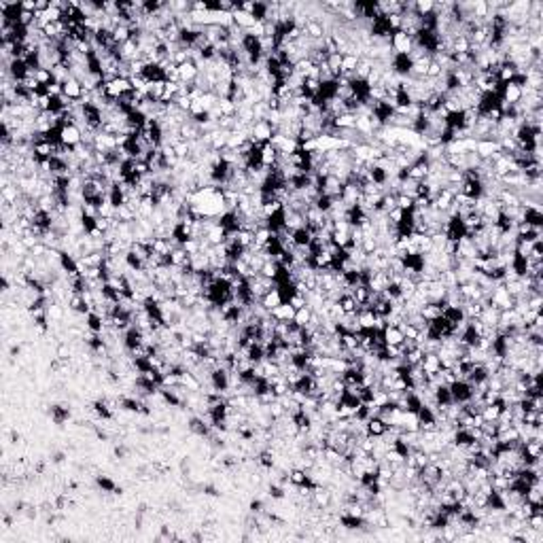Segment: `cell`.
Wrapping results in <instances>:
<instances>
[{"label":"cell","instance_id":"6da1fadb","mask_svg":"<svg viewBox=\"0 0 543 543\" xmlns=\"http://www.w3.org/2000/svg\"><path fill=\"white\" fill-rule=\"evenodd\" d=\"M390 47H392V51H395V55H410L414 49V40L410 34L397 30V32H392V36H390Z\"/></svg>","mask_w":543,"mask_h":543},{"label":"cell","instance_id":"7a4b0ae2","mask_svg":"<svg viewBox=\"0 0 543 543\" xmlns=\"http://www.w3.org/2000/svg\"><path fill=\"white\" fill-rule=\"evenodd\" d=\"M60 143H62L64 147L74 149L77 145L83 143V130L79 128V125H74V123L62 125V128H60Z\"/></svg>","mask_w":543,"mask_h":543},{"label":"cell","instance_id":"3957f363","mask_svg":"<svg viewBox=\"0 0 543 543\" xmlns=\"http://www.w3.org/2000/svg\"><path fill=\"white\" fill-rule=\"evenodd\" d=\"M274 132L276 130L272 128V123L267 119H259L255 123H250V138L257 140V143H270Z\"/></svg>","mask_w":543,"mask_h":543},{"label":"cell","instance_id":"277c9868","mask_svg":"<svg viewBox=\"0 0 543 543\" xmlns=\"http://www.w3.org/2000/svg\"><path fill=\"white\" fill-rule=\"evenodd\" d=\"M342 191H344V182H342L336 174H329V177L323 179V185H321L323 195L333 197V199H342Z\"/></svg>","mask_w":543,"mask_h":543},{"label":"cell","instance_id":"5b68a950","mask_svg":"<svg viewBox=\"0 0 543 543\" xmlns=\"http://www.w3.org/2000/svg\"><path fill=\"white\" fill-rule=\"evenodd\" d=\"M431 174V168H429V162L424 160V155H422V160H418L416 164H412L410 168H407V179H412V181H424Z\"/></svg>","mask_w":543,"mask_h":543},{"label":"cell","instance_id":"8992f818","mask_svg":"<svg viewBox=\"0 0 543 543\" xmlns=\"http://www.w3.org/2000/svg\"><path fill=\"white\" fill-rule=\"evenodd\" d=\"M276 162H278V149L272 147L270 143H265L261 147V151H259V164L263 168H272V166H276Z\"/></svg>","mask_w":543,"mask_h":543},{"label":"cell","instance_id":"52a82bcc","mask_svg":"<svg viewBox=\"0 0 543 543\" xmlns=\"http://www.w3.org/2000/svg\"><path fill=\"white\" fill-rule=\"evenodd\" d=\"M179 77L182 83H195L197 77H199V68H197V64L193 60H189L185 64H181L179 66Z\"/></svg>","mask_w":543,"mask_h":543},{"label":"cell","instance_id":"ba28073f","mask_svg":"<svg viewBox=\"0 0 543 543\" xmlns=\"http://www.w3.org/2000/svg\"><path fill=\"white\" fill-rule=\"evenodd\" d=\"M382 340H384V344H386V346H401L405 342L401 329L399 327H390V325H386V327L382 329Z\"/></svg>","mask_w":543,"mask_h":543},{"label":"cell","instance_id":"9c48e42d","mask_svg":"<svg viewBox=\"0 0 543 543\" xmlns=\"http://www.w3.org/2000/svg\"><path fill=\"white\" fill-rule=\"evenodd\" d=\"M446 302H439V304H424L422 308H420V314H422V319L424 321H437V319H441V314H444V310H446Z\"/></svg>","mask_w":543,"mask_h":543},{"label":"cell","instance_id":"30bf717a","mask_svg":"<svg viewBox=\"0 0 543 543\" xmlns=\"http://www.w3.org/2000/svg\"><path fill=\"white\" fill-rule=\"evenodd\" d=\"M282 302H285V297H282V293L278 291V287L272 289V291H267V293H265L261 299H259V304H261L267 312H272L274 308H278Z\"/></svg>","mask_w":543,"mask_h":543},{"label":"cell","instance_id":"8fae6325","mask_svg":"<svg viewBox=\"0 0 543 543\" xmlns=\"http://www.w3.org/2000/svg\"><path fill=\"white\" fill-rule=\"evenodd\" d=\"M295 308L291 306L289 302H282L278 308H274V310L270 312V316L272 319H276V321H287V323H293V319H295Z\"/></svg>","mask_w":543,"mask_h":543},{"label":"cell","instance_id":"7c38bea8","mask_svg":"<svg viewBox=\"0 0 543 543\" xmlns=\"http://www.w3.org/2000/svg\"><path fill=\"white\" fill-rule=\"evenodd\" d=\"M62 89H64V96L68 98V100H72V102H77V100H81V96H83L81 81L74 79V77H70L68 81H66L64 85H62Z\"/></svg>","mask_w":543,"mask_h":543},{"label":"cell","instance_id":"4fadbf2b","mask_svg":"<svg viewBox=\"0 0 543 543\" xmlns=\"http://www.w3.org/2000/svg\"><path fill=\"white\" fill-rule=\"evenodd\" d=\"M231 17H233V23H236V26H238L240 30H248V28H250V26H253V23L257 21V19L253 17V13H244V11H240L238 6H236V9H233Z\"/></svg>","mask_w":543,"mask_h":543},{"label":"cell","instance_id":"5bb4252c","mask_svg":"<svg viewBox=\"0 0 543 543\" xmlns=\"http://www.w3.org/2000/svg\"><path fill=\"white\" fill-rule=\"evenodd\" d=\"M420 367H422V371L427 373V375H429V373H435V371H439V369H441V363H439V357H437V353H424Z\"/></svg>","mask_w":543,"mask_h":543},{"label":"cell","instance_id":"9a60e30c","mask_svg":"<svg viewBox=\"0 0 543 543\" xmlns=\"http://www.w3.org/2000/svg\"><path fill=\"white\" fill-rule=\"evenodd\" d=\"M386 427H388V424L384 422V420H380L378 416H375V418H369V420H367V435L382 437L384 433H386Z\"/></svg>","mask_w":543,"mask_h":543},{"label":"cell","instance_id":"2e32d148","mask_svg":"<svg viewBox=\"0 0 543 543\" xmlns=\"http://www.w3.org/2000/svg\"><path fill=\"white\" fill-rule=\"evenodd\" d=\"M350 295L355 297V302L359 306H363V304H369V299H371V291L367 285H357L353 291H350Z\"/></svg>","mask_w":543,"mask_h":543},{"label":"cell","instance_id":"e0dca14e","mask_svg":"<svg viewBox=\"0 0 543 543\" xmlns=\"http://www.w3.org/2000/svg\"><path fill=\"white\" fill-rule=\"evenodd\" d=\"M503 403H492V405H484V410H482V418H484V422H497V418H499V414H501V410H503Z\"/></svg>","mask_w":543,"mask_h":543},{"label":"cell","instance_id":"ac0fdd59","mask_svg":"<svg viewBox=\"0 0 543 543\" xmlns=\"http://www.w3.org/2000/svg\"><path fill=\"white\" fill-rule=\"evenodd\" d=\"M401 429L403 431H418L420 429V420L416 412H403V420H401Z\"/></svg>","mask_w":543,"mask_h":543},{"label":"cell","instance_id":"d6986e66","mask_svg":"<svg viewBox=\"0 0 543 543\" xmlns=\"http://www.w3.org/2000/svg\"><path fill=\"white\" fill-rule=\"evenodd\" d=\"M338 304L342 306V310H344L346 314H357L359 312V304L355 302V297L350 293H342L340 299H338Z\"/></svg>","mask_w":543,"mask_h":543},{"label":"cell","instance_id":"ffe728a7","mask_svg":"<svg viewBox=\"0 0 543 543\" xmlns=\"http://www.w3.org/2000/svg\"><path fill=\"white\" fill-rule=\"evenodd\" d=\"M357 125V115L355 113H344L336 117V128L338 130H355Z\"/></svg>","mask_w":543,"mask_h":543},{"label":"cell","instance_id":"44dd1931","mask_svg":"<svg viewBox=\"0 0 543 543\" xmlns=\"http://www.w3.org/2000/svg\"><path fill=\"white\" fill-rule=\"evenodd\" d=\"M371 70H373V60H369V57H361V60H359V66H357L355 74H357V79L365 81L367 77H369Z\"/></svg>","mask_w":543,"mask_h":543},{"label":"cell","instance_id":"7402d4cb","mask_svg":"<svg viewBox=\"0 0 543 543\" xmlns=\"http://www.w3.org/2000/svg\"><path fill=\"white\" fill-rule=\"evenodd\" d=\"M433 11H435V2H433V0H416L414 2V13L418 15V17L431 15Z\"/></svg>","mask_w":543,"mask_h":543},{"label":"cell","instance_id":"603a6c76","mask_svg":"<svg viewBox=\"0 0 543 543\" xmlns=\"http://www.w3.org/2000/svg\"><path fill=\"white\" fill-rule=\"evenodd\" d=\"M216 106H219V111L223 117H236L238 113V106L236 102H231L229 98H219V102H216Z\"/></svg>","mask_w":543,"mask_h":543},{"label":"cell","instance_id":"cb8c5ba5","mask_svg":"<svg viewBox=\"0 0 543 543\" xmlns=\"http://www.w3.org/2000/svg\"><path fill=\"white\" fill-rule=\"evenodd\" d=\"M304 32L310 38H314V40H319V38H325V30H323V26H321V21H308L306 23V28H304Z\"/></svg>","mask_w":543,"mask_h":543},{"label":"cell","instance_id":"d4e9b609","mask_svg":"<svg viewBox=\"0 0 543 543\" xmlns=\"http://www.w3.org/2000/svg\"><path fill=\"white\" fill-rule=\"evenodd\" d=\"M21 195H23V193H21V189H19L17 185H15V182H13V185H9V187H4V189H2V202L15 204V202H17V199H19Z\"/></svg>","mask_w":543,"mask_h":543},{"label":"cell","instance_id":"484cf974","mask_svg":"<svg viewBox=\"0 0 543 543\" xmlns=\"http://www.w3.org/2000/svg\"><path fill=\"white\" fill-rule=\"evenodd\" d=\"M488 15H490V6L486 0H473V17L484 21Z\"/></svg>","mask_w":543,"mask_h":543},{"label":"cell","instance_id":"4316f807","mask_svg":"<svg viewBox=\"0 0 543 543\" xmlns=\"http://www.w3.org/2000/svg\"><path fill=\"white\" fill-rule=\"evenodd\" d=\"M471 51V43L467 36H454L452 40V53H469ZM450 53V55H452Z\"/></svg>","mask_w":543,"mask_h":543},{"label":"cell","instance_id":"83f0119b","mask_svg":"<svg viewBox=\"0 0 543 543\" xmlns=\"http://www.w3.org/2000/svg\"><path fill=\"white\" fill-rule=\"evenodd\" d=\"M312 319V308L310 306H306V308H299V310L295 312V319L293 323L299 325V327H308V323H310Z\"/></svg>","mask_w":543,"mask_h":543},{"label":"cell","instance_id":"f1b7e54d","mask_svg":"<svg viewBox=\"0 0 543 543\" xmlns=\"http://www.w3.org/2000/svg\"><path fill=\"white\" fill-rule=\"evenodd\" d=\"M293 242H295V246H310L312 233L308 231V227L297 229V231H293Z\"/></svg>","mask_w":543,"mask_h":543},{"label":"cell","instance_id":"f546056e","mask_svg":"<svg viewBox=\"0 0 543 543\" xmlns=\"http://www.w3.org/2000/svg\"><path fill=\"white\" fill-rule=\"evenodd\" d=\"M359 60H361V57H359V55H353V53L342 55V70H340V72H355L357 66H359Z\"/></svg>","mask_w":543,"mask_h":543},{"label":"cell","instance_id":"4dcf8cb0","mask_svg":"<svg viewBox=\"0 0 543 543\" xmlns=\"http://www.w3.org/2000/svg\"><path fill=\"white\" fill-rule=\"evenodd\" d=\"M327 68L333 72V77L338 79V74H340V70H342V53H329V57H327Z\"/></svg>","mask_w":543,"mask_h":543},{"label":"cell","instance_id":"1f68e13d","mask_svg":"<svg viewBox=\"0 0 543 543\" xmlns=\"http://www.w3.org/2000/svg\"><path fill=\"white\" fill-rule=\"evenodd\" d=\"M278 272H280V265H276L274 261H265L263 263V267H261V276H265V278H272V280H276V276H278Z\"/></svg>","mask_w":543,"mask_h":543},{"label":"cell","instance_id":"d6a6232c","mask_svg":"<svg viewBox=\"0 0 543 543\" xmlns=\"http://www.w3.org/2000/svg\"><path fill=\"white\" fill-rule=\"evenodd\" d=\"M244 34L255 36V38H263L265 36V21H255L248 30H244Z\"/></svg>","mask_w":543,"mask_h":543},{"label":"cell","instance_id":"836d02e7","mask_svg":"<svg viewBox=\"0 0 543 543\" xmlns=\"http://www.w3.org/2000/svg\"><path fill=\"white\" fill-rule=\"evenodd\" d=\"M526 524H529L533 531L543 533V514H531L529 518H526Z\"/></svg>","mask_w":543,"mask_h":543},{"label":"cell","instance_id":"e575fe53","mask_svg":"<svg viewBox=\"0 0 543 543\" xmlns=\"http://www.w3.org/2000/svg\"><path fill=\"white\" fill-rule=\"evenodd\" d=\"M397 208H401L403 212H410L414 208V199L403 195V193H397Z\"/></svg>","mask_w":543,"mask_h":543},{"label":"cell","instance_id":"d590c367","mask_svg":"<svg viewBox=\"0 0 543 543\" xmlns=\"http://www.w3.org/2000/svg\"><path fill=\"white\" fill-rule=\"evenodd\" d=\"M182 248L187 250V255H195V253H199V250H202V242H199L197 238H189L185 244H182Z\"/></svg>","mask_w":543,"mask_h":543},{"label":"cell","instance_id":"8d00e7d4","mask_svg":"<svg viewBox=\"0 0 543 543\" xmlns=\"http://www.w3.org/2000/svg\"><path fill=\"white\" fill-rule=\"evenodd\" d=\"M287 302L293 306L295 310H299V308H306V306H308V299H306V295H302V293H293V295L287 299Z\"/></svg>","mask_w":543,"mask_h":543},{"label":"cell","instance_id":"74e56055","mask_svg":"<svg viewBox=\"0 0 543 543\" xmlns=\"http://www.w3.org/2000/svg\"><path fill=\"white\" fill-rule=\"evenodd\" d=\"M403 216H405V212L401 210V208H395V210L388 212V221H390L392 225H399L401 221H403Z\"/></svg>","mask_w":543,"mask_h":543},{"label":"cell","instance_id":"f35d334b","mask_svg":"<svg viewBox=\"0 0 543 543\" xmlns=\"http://www.w3.org/2000/svg\"><path fill=\"white\" fill-rule=\"evenodd\" d=\"M85 233H87V236H89L91 240H96V242H98V240H104V231H102V229H98V227H91V229H87Z\"/></svg>","mask_w":543,"mask_h":543},{"label":"cell","instance_id":"ab89813d","mask_svg":"<svg viewBox=\"0 0 543 543\" xmlns=\"http://www.w3.org/2000/svg\"><path fill=\"white\" fill-rule=\"evenodd\" d=\"M19 4H21V11L36 13V0H26V2H19Z\"/></svg>","mask_w":543,"mask_h":543}]
</instances>
